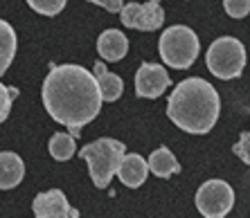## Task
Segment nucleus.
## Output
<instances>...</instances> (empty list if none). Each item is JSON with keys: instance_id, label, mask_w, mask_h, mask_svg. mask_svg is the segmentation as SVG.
Listing matches in <instances>:
<instances>
[{"instance_id": "obj_1", "label": "nucleus", "mask_w": 250, "mask_h": 218, "mask_svg": "<svg viewBox=\"0 0 250 218\" xmlns=\"http://www.w3.org/2000/svg\"><path fill=\"white\" fill-rule=\"evenodd\" d=\"M41 97L47 115L70 128L75 139L102 110V97L93 72L75 63L54 65L43 81Z\"/></svg>"}, {"instance_id": "obj_2", "label": "nucleus", "mask_w": 250, "mask_h": 218, "mask_svg": "<svg viewBox=\"0 0 250 218\" xmlns=\"http://www.w3.org/2000/svg\"><path fill=\"white\" fill-rule=\"evenodd\" d=\"M221 113V99L212 83L189 77L171 90L167 99V117L192 135H205L214 128Z\"/></svg>"}, {"instance_id": "obj_3", "label": "nucleus", "mask_w": 250, "mask_h": 218, "mask_svg": "<svg viewBox=\"0 0 250 218\" xmlns=\"http://www.w3.org/2000/svg\"><path fill=\"white\" fill-rule=\"evenodd\" d=\"M124 153H126V146L122 142H117L113 138H99L95 142L82 146L79 151V158L88 162V169H90V178L97 189H106L111 180L115 178L117 167L122 162Z\"/></svg>"}, {"instance_id": "obj_4", "label": "nucleus", "mask_w": 250, "mask_h": 218, "mask_svg": "<svg viewBox=\"0 0 250 218\" xmlns=\"http://www.w3.org/2000/svg\"><path fill=\"white\" fill-rule=\"evenodd\" d=\"M160 57L169 68L187 70L198 57V36L185 25H174L160 36Z\"/></svg>"}, {"instance_id": "obj_5", "label": "nucleus", "mask_w": 250, "mask_h": 218, "mask_svg": "<svg viewBox=\"0 0 250 218\" xmlns=\"http://www.w3.org/2000/svg\"><path fill=\"white\" fill-rule=\"evenodd\" d=\"M205 65L216 79H237L246 68V47L234 36L216 39L208 50Z\"/></svg>"}, {"instance_id": "obj_6", "label": "nucleus", "mask_w": 250, "mask_h": 218, "mask_svg": "<svg viewBox=\"0 0 250 218\" xmlns=\"http://www.w3.org/2000/svg\"><path fill=\"white\" fill-rule=\"evenodd\" d=\"M234 207V189L226 180H208L196 191V209L203 218H226Z\"/></svg>"}, {"instance_id": "obj_7", "label": "nucleus", "mask_w": 250, "mask_h": 218, "mask_svg": "<svg viewBox=\"0 0 250 218\" xmlns=\"http://www.w3.org/2000/svg\"><path fill=\"white\" fill-rule=\"evenodd\" d=\"M120 18H122L124 27L140 29V32H156L165 23V9L158 0H149L145 5L128 2V5H122Z\"/></svg>"}, {"instance_id": "obj_8", "label": "nucleus", "mask_w": 250, "mask_h": 218, "mask_svg": "<svg viewBox=\"0 0 250 218\" xmlns=\"http://www.w3.org/2000/svg\"><path fill=\"white\" fill-rule=\"evenodd\" d=\"M171 86L167 70L158 63H142L135 72V95L142 99H158Z\"/></svg>"}, {"instance_id": "obj_9", "label": "nucleus", "mask_w": 250, "mask_h": 218, "mask_svg": "<svg viewBox=\"0 0 250 218\" xmlns=\"http://www.w3.org/2000/svg\"><path fill=\"white\" fill-rule=\"evenodd\" d=\"M117 178H120V182L124 184V187H128V189H138V187H142L146 180V176H149V167H146V160L142 158V155L138 153H124L122 162H120V167H117Z\"/></svg>"}, {"instance_id": "obj_10", "label": "nucleus", "mask_w": 250, "mask_h": 218, "mask_svg": "<svg viewBox=\"0 0 250 218\" xmlns=\"http://www.w3.org/2000/svg\"><path fill=\"white\" fill-rule=\"evenodd\" d=\"M32 209H34V216H68L75 212V207H70L68 198L59 189L39 194L32 202Z\"/></svg>"}, {"instance_id": "obj_11", "label": "nucleus", "mask_w": 250, "mask_h": 218, "mask_svg": "<svg viewBox=\"0 0 250 218\" xmlns=\"http://www.w3.org/2000/svg\"><path fill=\"white\" fill-rule=\"evenodd\" d=\"M25 178V162L23 158L14 151H2L0 153V189H14L23 182Z\"/></svg>"}, {"instance_id": "obj_12", "label": "nucleus", "mask_w": 250, "mask_h": 218, "mask_svg": "<svg viewBox=\"0 0 250 218\" xmlns=\"http://www.w3.org/2000/svg\"><path fill=\"white\" fill-rule=\"evenodd\" d=\"M97 52L104 61H122L128 52V40L117 29H106L97 39Z\"/></svg>"}, {"instance_id": "obj_13", "label": "nucleus", "mask_w": 250, "mask_h": 218, "mask_svg": "<svg viewBox=\"0 0 250 218\" xmlns=\"http://www.w3.org/2000/svg\"><path fill=\"white\" fill-rule=\"evenodd\" d=\"M93 77L97 81V88H99V97L102 101H117V99L122 97L124 92V81L120 79L117 75L108 72L104 63H95L93 65Z\"/></svg>"}, {"instance_id": "obj_14", "label": "nucleus", "mask_w": 250, "mask_h": 218, "mask_svg": "<svg viewBox=\"0 0 250 218\" xmlns=\"http://www.w3.org/2000/svg\"><path fill=\"white\" fill-rule=\"evenodd\" d=\"M146 167L149 171H153V176L158 178H171L174 173L181 171V164L178 160L174 158V153L167 149V146H160L156 149L151 155H149V160H146Z\"/></svg>"}, {"instance_id": "obj_15", "label": "nucleus", "mask_w": 250, "mask_h": 218, "mask_svg": "<svg viewBox=\"0 0 250 218\" xmlns=\"http://www.w3.org/2000/svg\"><path fill=\"white\" fill-rule=\"evenodd\" d=\"M16 32L7 20L0 18V77L7 72V68L12 65L14 57H16Z\"/></svg>"}, {"instance_id": "obj_16", "label": "nucleus", "mask_w": 250, "mask_h": 218, "mask_svg": "<svg viewBox=\"0 0 250 218\" xmlns=\"http://www.w3.org/2000/svg\"><path fill=\"white\" fill-rule=\"evenodd\" d=\"M50 155H52L54 160L59 162H65L70 160L77 151V144H75V138L72 135H65V133H54L52 138H50Z\"/></svg>"}, {"instance_id": "obj_17", "label": "nucleus", "mask_w": 250, "mask_h": 218, "mask_svg": "<svg viewBox=\"0 0 250 218\" xmlns=\"http://www.w3.org/2000/svg\"><path fill=\"white\" fill-rule=\"evenodd\" d=\"M68 0H27V5L41 16H57L63 12Z\"/></svg>"}, {"instance_id": "obj_18", "label": "nucleus", "mask_w": 250, "mask_h": 218, "mask_svg": "<svg viewBox=\"0 0 250 218\" xmlns=\"http://www.w3.org/2000/svg\"><path fill=\"white\" fill-rule=\"evenodd\" d=\"M16 97H18L16 88H7L0 83V124L9 117V110H12V103Z\"/></svg>"}, {"instance_id": "obj_19", "label": "nucleus", "mask_w": 250, "mask_h": 218, "mask_svg": "<svg viewBox=\"0 0 250 218\" xmlns=\"http://www.w3.org/2000/svg\"><path fill=\"white\" fill-rule=\"evenodd\" d=\"M226 14L232 18H246L250 12V0H223Z\"/></svg>"}, {"instance_id": "obj_20", "label": "nucleus", "mask_w": 250, "mask_h": 218, "mask_svg": "<svg viewBox=\"0 0 250 218\" xmlns=\"http://www.w3.org/2000/svg\"><path fill=\"white\" fill-rule=\"evenodd\" d=\"M88 2H93V5H99V7H104L106 12H111V14H117L120 9H122V0H88Z\"/></svg>"}, {"instance_id": "obj_21", "label": "nucleus", "mask_w": 250, "mask_h": 218, "mask_svg": "<svg viewBox=\"0 0 250 218\" xmlns=\"http://www.w3.org/2000/svg\"><path fill=\"white\" fill-rule=\"evenodd\" d=\"M234 153H237L239 158L246 162V164L250 162V158H248V133H244V135H241V142L234 146Z\"/></svg>"}, {"instance_id": "obj_22", "label": "nucleus", "mask_w": 250, "mask_h": 218, "mask_svg": "<svg viewBox=\"0 0 250 218\" xmlns=\"http://www.w3.org/2000/svg\"><path fill=\"white\" fill-rule=\"evenodd\" d=\"M36 218H79V212H72V214H68V216H36Z\"/></svg>"}]
</instances>
